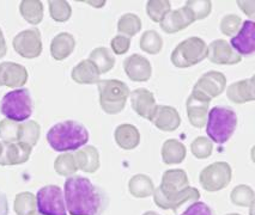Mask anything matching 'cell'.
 Here are the masks:
<instances>
[{
	"label": "cell",
	"mask_w": 255,
	"mask_h": 215,
	"mask_svg": "<svg viewBox=\"0 0 255 215\" xmlns=\"http://www.w3.org/2000/svg\"><path fill=\"white\" fill-rule=\"evenodd\" d=\"M70 215H103L109 200L106 191L82 176H71L64 187Z\"/></svg>",
	"instance_id": "cell-1"
},
{
	"label": "cell",
	"mask_w": 255,
	"mask_h": 215,
	"mask_svg": "<svg viewBox=\"0 0 255 215\" xmlns=\"http://www.w3.org/2000/svg\"><path fill=\"white\" fill-rule=\"evenodd\" d=\"M49 146L56 152L77 151L87 145L89 132L87 127L73 120L56 123L47 133Z\"/></svg>",
	"instance_id": "cell-2"
},
{
	"label": "cell",
	"mask_w": 255,
	"mask_h": 215,
	"mask_svg": "<svg viewBox=\"0 0 255 215\" xmlns=\"http://www.w3.org/2000/svg\"><path fill=\"white\" fill-rule=\"evenodd\" d=\"M205 126L209 139L218 145H223L235 132L237 115L231 108L215 107L207 114Z\"/></svg>",
	"instance_id": "cell-3"
},
{
	"label": "cell",
	"mask_w": 255,
	"mask_h": 215,
	"mask_svg": "<svg viewBox=\"0 0 255 215\" xmlns=\"http://www.w3.org/2000/svg\"><path fill=\"white\" fill-rule=\"evenodd\" d=\"M100 105L106 114H120L126 107L129 97V89L124 81L118 79H106L97 82Z\"/></svg>",
	"instance_id": "cell-4"
},
{
	"label": "cell",
	"mask_w": 255,
	"mask_h": 215,
	"mask_svg": "<svg viewBox=\"0 0 255 215\" xmlns=\"http://www.w3.org/2000/svg\"><path fill=\"white\" fill-rule=\"evenodd\" d=\"M34 110L32 98L28 89H16L2 97L0 111L6 120L13 122H24L30 119Z\"/></svg>",
	"instance_id": "cell-5"
},
{
	"label": "cell",
	"mask_w": 255,
	"mask_h": 215,
	"mask_svg": "<svg viewBox=\"0 0 255 215\" xmlns=\"http://www.w3.org/2000/svg\"><path fill=\"white\" fill-rule=\"evenodd\" d=\"M207 58V45L200 37H188L179 43L171 53L170 60L177 69H187L200 64Z\"/></svg>",
	"instance_id": "cell-6"
},
{
	"label": "cell",
	"mask_w": 255,
	"mask_h": 215,
	"mask_svg": "<svg viewBox=\"0 0 255 215\" xmlns=\"http://www.w3.org/2000/svg\"><path fill=\"white\" fill-rule=\"evenodd\" d=\"M36 208L41 215H67L65 197L58 185H46L37 191Z\"/></svg>",
	"instance_id": "cell-7"
},
{
	"label": "cell",
	"mask_w": 255,
	"mask_h": 215,
	"mask_svg": "<svg viewBox=\"0 0 255 215\" xmlns=\"http://www.w3.org/2000/svg\"><path fill=\"white\" fill-rule=\"evenodd\" d=\"M231 176L233 171L230 165L225 161H217L203 169L199 175V182L206 191L215 193L229 185Z\"/></svg>",
	"instance_id": "cell-8"
},
{
	"label": "cell",
	"mask_w": 255,
	"mask_h": 215,
	"mask_svg": "<svg viewBox=\"0 0 255 215\" xmlns=\"http://www.w3.org/2000/svg\"><path fill=\"white\" fill-rule=\"evenodd\" d=\"M225 86H227V78L223 73L210 71L204 73L199 80L195 82L192 93L207 102H211L213 98L224 92Z\"/></svg>",
	"instance_id": "cell-9"
},
{
	"label": "cell",
	"mask_w": 255,
	"mask_h": 215,
	"mask_svg": "<svg viewBox=\"0 0 255 215\" xmlns=\"http://www.w3.org/2000/svg\"><path fill=\"white\" fill-rule=\"evenodd\" d=\"M13 49L24 59L38 58L42 53V38L38 29H26L14 36Z\"/></svg>",
	"instance_id": "cell-10"
},
{
	"label": "cell",
	"mask_w": 255,
	"mask_h": 215,
	"mask_svg": "<svg viewBox=\"0 0 255 215\" xmlns=\"http://www.w3.org/2000/svg\"><path fill=\"white\" fill-rule=\"evenodd\" d=\"M152 195L157 207L162 209H171L173 212H176L186 202L198 201L200 197V191L197 188L188 187L177 194L165 195L159 190V188H156Z\"/></svg>",
	"instance_id": "cell-11"
},
{
	"label": "cell",
	"mask_w": 255,
	"mask_h": 215,
	"mask_svg": "<svg viewBox=\"0 0 255 215\" xmlns=\"http://www.w3.org/2000/svg\"><path fill=\"white\" fill-rule=\"evenodd\" d=\"M28 71L22 65L11 63L0 64V86L22 89L28 81Z\"/></svg>",
	"instance_id": "cell-12"
},
{
	"label": "cell",
	"mask_w": 255,
	"mask_h": 215,
	"mask_svg": "<svg viewBox=\"0 0 255 215\" xmlns=\"http://www.w3.org/2000/svg\"><path fill=\"white\" fill-rule=\"evenodd\" d=\"M207 58L212 64L236 65L242 61V57L231 48L225 40H215L207 47Z\"/></svg>",
	"instance_id": "cell-13"
},
{
	"label": "cell",
	"mask_w": 255,
	"mask_h": 215,
	"mask_svg": "<svg viewBox=\"0 0 255 215\" xmlns=\"http://www.w3.org/2000/svg\"><path fill=\"white\" fill-rule=\"evenodd\" d=\"M255 24L253 20H246L242 23L237 34L231 38L229 45L239 55H251L255 51Z\"/></svg>",
	"instance_id": "cell-14"
},
{
	"label": "cell",
	"mask_w": 255,
	"mask_h": 215,
	"mask_svg": "<svg viewBox=\"0 0 255 215\" xmlns=\"http://www.w3.org/2000/svg\"><path fill=\"white\" fill-rule=\"evenodd\" d=\"M124 70L127 76L135 82L147 81L152 75V66L150 61L139 54H133L125 59Z\"/></svg>",
	"instance_id": "cell-15"
},
{
	"label": "cell",
	"mask_w": 255,
	"mask_h": 215,
	"mask_svg": "<svg viewBox=\"0 0 255 215\" xmlns=\"http://www.w3.org/2000/svg\"><path fill=\"white\" fill-rule=\"evenodd\" d=\"M129 96H131L133 110L145 120H152L157 109L155 95L147 89L140 87V89L134 90L132 93H129Z\"/></svg>",
	"instance_id": "cell-16"
},
{
	"label": "cell",
	"mask_w": 255,
	"mask_h": 215,
	"mask_svg": "<svg viewBox=\"0 0 255 215\" xmlns=\"http://www.w3.org/2000/svg\"><path fill=\"white\" fill-rule=\"evenodd\" d=\"M4 143L1 155H0V165L1 166H13V165L24 164L30 158L32 147L24 143Z\"/></svg>",
	"instance_id": "cell-17"
},
{
	"label": "cell",
	"mask_w": 255,
	"mask_h": 215,
	"mask_svg": "<svg viewBox=\"0 0 255 215\" xmlns=\"http://www.w3.org/2000/svg\"><path fill=\"white\" fill-rule=\"evenodd\" d=\"M209 105L210 102L193 95V93H191V96L187 98V116H188L191 125L195 127V128H203V127H205L207 121V114H209Z\"/></svg>",
	"instance_id": "cell-18"
},
{
	"label": "cell",
	"mask_w": 255,
	"mask_h": 215,
	"mask_svg": "<svg viewBox=\"0 0 255 215\" xmlns=\"http://www.w3.org/2000/svg\"><path fill=\"white\" fill-rule=\"evenodd\" d=\"M151 122L163 132H174L181 125V117L175 108L169 105H157Z\"/></svg>",
	"instance_id": "cell-19"
},
{
	"label": "cell",
	"mask_w": 255,
	"mask_h": 215,
	"mask_svg": "<svg viewBox=\"0 0 255 215\" xmlns=\"http://www.w3.org/2000/svg\"><path fill=\"white\" fill-rule=\"evenodd\" d=\"M189 187V181L187 173L183 170L173 169L168 170L163 173L162 183L159 185V190L165 195L177 194L180 191Z\"/></svg>",
	"instance_id": "cell-20"
},
{
	"label": "cell",
	"mask_w": 255,
	"mask_h": 215,
	"mask_svg": "<svg viewBox=\"0 0 255 215\" xmlns=\"http://www.w3.org/2000/svg\"><path fill=\"white\" fill-rule=\"evenodd\" d=\"M227 96L229 101L236 103V104L253 102L255 99L254 76H251L249 79H245V80L233 82L228 87Z\"/></svg>",
	"instance_id": "cell-21"
},
{
	"label": "cell",
	"mask_w": 255,
	"mask_h": 215,
	"mask_svg": "<svg viewBox=\"0 0 255 215\" xmlns=\"http://www.w3.org/2000/svg\"><path fill=\"white\" fill-rule=\"evenodd\" d=\"M162 30L165 34H175V32L183 30L187 26L193 24L191 17L185 7L177 8V10H170L163 17L159 22Z\"/></svg>",
	"instance_id": "cell-22"
},
{
	"label": "cell",
	"mask_w": 255,
	"mask_h": 215,
	"mask_svg": "<svg viewBox=\"0 0 255 215\" xmlns=\"http://www.w3.org/2000/svg\"><path fill=\"white\" fill-rule=\"evenodd\" d=\"M73 155L78 170L94 173L100 169V153L95 146H83V148L77 149Z\"/></svg>",
	"instance_id": "cell-23"
},
{
	"label": "cell",
	"mask_w": 255,
	"mask_h": 215,
	"mask_svg": "<svg viewBox=\"0 0 255 215\" xmlns=\"http://www.w3.org/2000/svg\"><path fill=\"white\" fill-rule=\"evenodd\" d=\"M76 40L69 32H60L52 40L50 55L56 61H62L69 58L75 51Z\"/></svg>",
	"instance_id": "cell-24"
},
{
	"label": "cell",
	"mask_w": 255,
	"mask_h": 215,
	"mask_svg": "<svg viewBox=\"0 0 255 215\" xmlns=\"http://www.w3.org/2000/svg\"><path fill=\"white\" fill-rule=\"evenodd\" d=\"M114 138L118 146L126 151L134 149L140 143V133H139L138 128L133 125H128V123L118 126L115 129Z\"/></svg>",
	"instance_id": "cell-25"
},
{
	"label": "cell",
	"mask_w": 255,
	"mask_h": 215,
	"mask_svg": "<svg viewBox=\"0 0 255 215\" xmlns=\"http://www.w3.org/2000/svg\"><path fill=\"white\" fill-rule=\"evenodd\" d=\"M100 75L101 74L99 70L96 69V66L89 59L82 60L76 67H73L72 72H71V76H72L73 81H76L77 84L83 85L97 84L101 80Z\"/></svg>",
	"instance_id": "cell-26"
},
{
	"label": "cell",
	"mask_w": 255,
	"mask_h": 215,
	"mask_svg": "<svg viewBox=\"0 0 255 215\" xmlns=\"http://www.w3.org/2000/svg\"><path fill=\"white\" fill-rule=\"evenodd\" d=\"M186 146L176 139H169L162 146V160L167 165L182 163L186 158Z\"/></svg>",
	"instance_id": "cell-27"
},
{
	"label": "cell",
	"mask_w": 255,
	"mask_h": 215,
	"mask_svg": "<svg viewBox=\"0 0 255 215\" xmlns=\"http://www.w3.org/2000/svg\"><path fill=\"white\" fill-rule=\"evenodd\" d=\"M128 191L132 196L137 197V199H145V197L152 195L155 191V185L149 176L135 175L129 179Z\"/></svg>",
	"instance_id": "cell-28"
},
{
	"label": "cell",
	"mask_w": 255,
	"mask_h": 215,
	"mask_svg": "<svg viewBox=\"0 0 255 215\" xmlns=\"http://www.w3.org/2000/svg\"><path fill=\"white\" fill-rule=\"evenodd\" d=\"M89 60L99 70L100 74L108 73L115 66V58L106 47H97L89 55Z\"/></svg>",
	"instance_id": "cell-29"
},
{
	"label": "cell",
	"mask_w": 255,
	"mask_h": 215,
	"mask_svg": "<svg viewBox=\"0 0 255 215\" xmlns=\"http://www.w3.org/2000/svg\"><path fill=\"white\" fill-rule=\"evenodd\" d=\"M19 12L29 24H40L43 19L42 1H40V0H23L19 5Z\"/></svg>",
	"instance_id": "cell-30"
},
{
	"label": "cell",
	"mask_w": 255,
	"mask_h": 215,
	"mask_svg": "<svg viewBox=\"0 0 255 215\" xmlns=\"http://www.w3.org/2000/svg\"><path fill=\"white\" fill-rule=\"evenodd\" d=\"M40 135L41 127L36 121H25L24 123H19L18 143H24L34 147L38 143Z\"/></svg>",
	"instance_id": "cell-31"
},
{
	"label": "cell",
	"mask_w": 255,
	"mask_h": 215,
	"mask_svg": "<svg viewBox=\"0 0 255 215\" xmlns=\"http://www.w3.org/2000/svg\"><path fill=\"white\" fill-rule=\"evenodd\" d=\"M139 47L147 54L156 55L162 51L163 38L156 30H147L141 35L139 40Z\"/></svg>",
	"instance_id": "cell-32"
},
{
	"label": "cell",
	"mask_w": 255,
	"mask_h": 215,
	"mask_svg": "<svg viewBox=\"0 0 255 215\" xmlns=\"http://www.w3.org/2000/svg\"><path fill=\"white\" fill-rule=\"evenodd\" d=\"M191 17L192 22L206 18L212 11V2L210 0H189L183 6Z\"/></svg>",
	"instance_id": "cell-33"
},
{
	"label": "cell",
	"mask_w": 255,
	"mask_h": 215,
	"mask_svg": "<svg viewBox=\"0 0 255 215\" xmlns=\"http://www.w3.org/2000/svg\"><path fill=\"white\" fill-rule=\"evenodd\" d=\"M141 29V20L137 14L126 13L118 22V31L127 37L135 36Z\"/></svg>",
	"instance_id": "cell-34"
},
{
	"label": "cell",
	"mask_w": 255,
	"mask_h": 215,
	"mask_svg": "<svg viewBox=\"0 0 255 215\" xmlns=\"http://www.w3.org/2000/svg\"><path fill=\"white\" fill-rule=\"evenodd\" d=\"M54 170L58 175L64 176V177L75 176V173L78 171V166H77L73 153L66 152L59 155L54 161Z\"/></svg>",
	"instance_id": "cell-35"
},
{
	"label": "cell",
	"mask_w": 255,
	"mask_h": 215,
	"mask_svg": "<svg viewBox=\"0 0 255 215\" xmlns=\"http://www.w3.org/2000/svg\"><path fill=\"white\" fill-rule=\"evenodd\" d=\"M13 206L17 215H32L36 212V199L29 191L19 193L16 195Z\"/></svg>",
	"instance_id": "cell-36"
},
{
	"label": "cell",
	"mask_w": 255,
	"mask_h": 215,
	"mask_svg": "<svg viewBox=\"0 0 255 215\" xmlns=\"http://www.w3.org/2000/svg\"><path fill=\"white\" fill-rule=\"evenodd\" d=\"M49 4V13L50 17L55 22L64 23L67 22L72 16V8L71 5L65 0H50Z\"/></svg>",
	"instance_id": "cell-37"
},
{
	"label": "cell",
	"mask_w": 255,
	"mask_h": 215,
	"mask_svg": "<svg viewBox=\"0 0 255 215\" xmlns=\"http://www.w3.org/2000/svg\"><path fill=\"white\" fill-rule=\"evenodd\" d=\"M230 199L234 205L240 206V207H249L254 203V191L249 185H237L235 189L231 191Z\"/></svg>",
	"instance_id": "cell-38"
},
{
	"label": "cell",
	"mask_w": 255,
	"mask_h": 215,
	"mask_svg": "<svg viewBox=\"0 0 255 215\" xmlns=\"http://www.w3.org/2000/svg\"><path fill=\"white\" fill-rule=\"evenodd\" d=\"M170 7L171 4L169 0H149L146 4V13L151 20L159 23L170 11Z\"/></svg>",
	"instance_id": "cell-39"
},
{
	"label": "cell",
	"mask_w": 255,
	"mask_h": 215,
	"mask_svg": "<svg viewBox=\"0 0 255 215\" xmlns=\"http://www.w3.org/2000/svg\"><path fill=\"white\" fill-rule=\"evenodd\" d=\"M19 123L10 120L0 121V139L1 143H18Z\"/></svg>",
	"instance_id": "cell-40"
},
{
	"label": "cell",
	"mask_w": 255,
	"mask_h": 215,
	"mask_svg": "<svg viewBox=\"0 0 255 215\" xmlns=\"http://www.w3.org/2000/svg\"><path fill=\"white\" fill-rule=\"evenodd\" d=\"M191 151L198 159H206L212 154L213 145L212 141L205 137H198L191 143Z\"/></svg>",
	"instance_id": "cell-41"
},
{
	"label": "cell",
	"mask_w": 255,
	"mask_h": 215,
	"mask_svg": "<svg viewBox=\"0 0 255 215\" xmlns=\"http://www.w3.org/2000/svg\"><path fill=\"white\" fill-rule=\"evenodd\" d=\"M242 25V19L236 14H227L221 20V31L225 36H233L239 32Z\"/></svg>",
	"instance_id": "cell-42"
},
{
	"label": "cell",
	"mask_w": 255,
	"mask_h": 215,
	"mask_svg": "<svg viewBox=\"0 0 255 215\" xmlns=\"http://www.w3.org/2000/svg\"><path fill=\"white\" fill-rule=\"evenodd\" d=\"M112 51L117 55L126 54L128 52L129 47H131V40L129 37L124 36V35H118L112 40L111 42Z\"/></svg>",
	"instance_id": "cell-43"
},
{
	"label": "cell",
	"mask_w": 255,
	"mask_h": 215,
	"mask_svg": "<svg viewBox=\"0 0 255 215\" xmlns=\"http://www.w3.org/2000/svg\"><path fill=\"white\" fill-rule=\"evenodd\" d=\"M181 215H213L212 209L206 203L195 201Z\"/></svg>",
	"instance_id": "cell-44"
},
{
	"label": "cell",
	"mask_w": 255,
	"mask_h": 215,
	"mask_svg": "<svg viewBox=\"0 0 255 215\" xmlns=\"http://www.w3.org/2000/svg\"><path fill=\"white\" fill-rule=\"evenodd\" d=\"M237 4H239V6L241 10L245 12L247 16L251 17V18H253L254 17V1H237Z\"/></svg>",
	"instance_id": "cell-45"
},
{
	"label": "cell",
	"mask_w": 255,
	"mask_h": 215,
	"mask_svg": "<svg viewBox=\"0 0 255 215\" xmlns=\"http://www.w3.org/2000/svg\"><path fill=\"white\" fill-rule=\"evenodd\" d=\"M0 215H8L7 197L2 191H0Z\"/></svg>",
	"instance_id": "cell-46"
},
{
	"label": "cell",
	"mask_w": 255,
	"mask_h": 215,
	"mask_svg": "<svg viewBox=\"0 0 255 215\" xmlns=\"http://www.w3.org/2000/svg\"><path fill=\"white\" fill-rule=\"evenodd\" d=\"M7 53V46H6V41H5L4 34H2L1 28H0V59H2L6 55Z\"/></svg>",
	"instance_id": "cell-47"
},
{
	"label": "cell",
	"mask_w": 255,
	"mask_h": 215,
	"mask_svg": "<svg viewBox=\"0 0 255 215\" xmlns=\"http://www.w3.org/2000/svg\"><path fill=\"white\" fill-rule=\"evenodd\" d=\"M85 2H88V4H90L91 6H95V7H103L105 6V4H106V1L105 0H103V1H85Z\"/></svg>",
	"instance_id": "cell-48"
},
{
	"label": "cell",
	"mask_w": 255,
	"mask_h": 215,
	"mask_svg": "<svg viewBox=\"0 0 255 215\" xmlns=\"http://www.w3.org/2000/svg\"><path fill=\"white\" fill-rule=\"evenodd\" d=\"M143 215H159V214H157L156 212H145V213L143 214Z\"/></svg>",
	"instance_id": "cell-49"
},
{
	"label": "cell",
	"mask_w": 255,
	"mask_h": 215,
	"mask_svg": "<svg viewBox=\"0 0 255 215\" xmlns=\"http://www.w3.org/2000/svg\"><path fill=\"white\" fill-rule=\"evenodd\" d=\"M2 149H4V143H2L1 141H0V155H1V153H2Z\"/></svg>",
	"instance_id": "cell-50"
},
{
	"label": "cell",
	"mask_w": 255,
	"mask_h": 215,
	"mask_svg": "<svg viewBox=\"0 0 255 215\" xmlns=\"http://www.w3.org/2000/svg\"><path fill=\"white\" fill-rule=\"evenodd\" d=\"M227 215H240V214H236V213H233V214H227Z\"/></svg>",
	"instance_id": "cell-51"
},
{
	"label": "cell",
	"mask_w": 255,
	"mask_h": 215,
	"mask_svg": "<svg viewBox=\"0 0 255 215\" xmlns=\"http://www.w3.org/2000/svg\"><path fill=\"white\" fill-rule=\"evenodd\" d=\"M32 215H41V214H37V213H36V212H35V213H34V214H32Z\"/></svg>",
	"instance_id": "cell-52"
}]
</instances>
